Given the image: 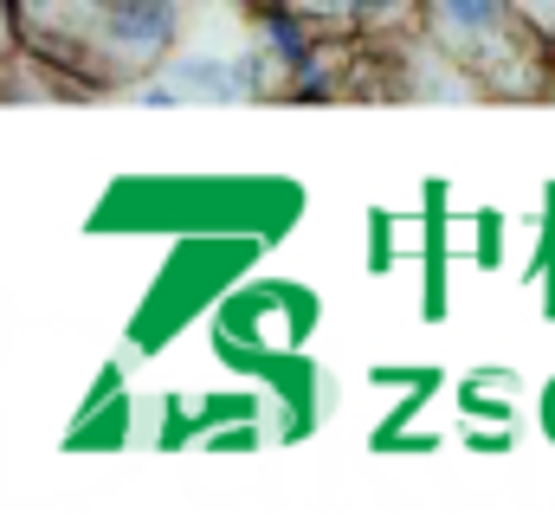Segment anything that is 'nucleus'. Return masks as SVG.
I'll use <instances>...</instances> for the list:
<instances>
[{"label": "nucleus", "mask_w": 555, "mask_h": 523, "mask_svg": "<svg viewBox=\"0 0 555 523\" xmlns=\"http://www.w3.org/2000/svg\"><path fill=\"white\" fill-rule=\"evenodd\" d=\"M426 7H433V26L465 52H485L504 39V0H426Z\"/></svg>", "instance_id": "obj_4"}, {"label": "nucleus", "mask_w": 555, "mask_h": 523, "mask_svg": "<svg viewBox=\"0 0 555 523\" xmlns=\"http://www.w3.org/2000/svg\"><path fill=\"white\" fill-rule=\"evenodd\" d=\"M259 52L272 59L284 78L304 85V98L323 91V59H317V39L304 33L297 13H284V7H266V13H259Z\"/></svg>", "instance_id": "obj_3"}, {"label": "nucleus", "mask_w": 555, "mask_h": 523, "mask_svg": "<svg viewBox=\"0 0 555 523\" xmlns=\"http://www.w3.org/2000/svg\"><path fill=\"white\" fill-rule=\"evenodd\" d=\"M323 7H336L349 20H395V13H408V0H323Z\"/></svg>", "instance_id": "obj_5"}, {"label": "nucleus", "mask_w": 555, "mask_h": 523, "mask_svg": "<svg viewBox=\"0 0 555 523\" xmlns=\"http://www.w3.org/2000/svg\"><path fill=\"white\" fill-rule=\"evenodd\" d=\"M7 39H13V7L0 0V52H7Z\"/></svg>", "instance_id": "obj_6"}, {"label": "nucleus", "mask_w": 555, "mask_h": 523, "mask_svg": "<svg viewBox=\"0 0 555 523\" xmlns=\"http://www.w3.org/2000/svg\"><path fill=\"white\" fill-rule=\"evenodd\" d=\"M98 33L117 59L149 65L162 52H175L181 39V7L175 0H98Z\"/></svg>", "instance_id": "obj_2"}, {"label": "nucleus", "mask_w": 555, "mask_h": 523, "mask_svg": "<svg viewBox=\"0 0 555 523\" xmlns=\"http://www.w3.org/2000/svg\"><path fill=\"white\" fill-rule=\"evenodd\" d=\"M266 85V52L259 59H175L168 85L137 91V104L168 111V104H233V98H259Z\"/></svg>", "instance_id": "obj_1"}]
</instances>
